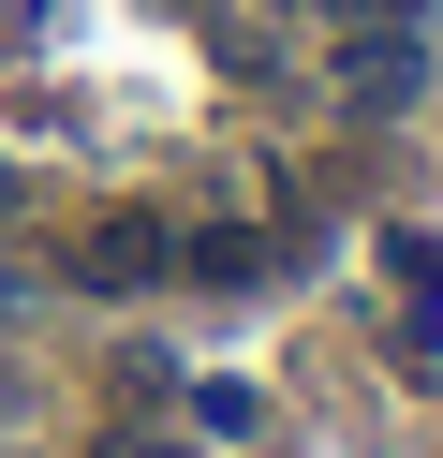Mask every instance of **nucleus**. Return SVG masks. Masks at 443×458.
<instances>
[{
    "instance_id": "nucleus-2",
    "label": "nucleus",
    "mask_w": 443,
    "mask_h": 458,
    "mask_svg": "<svg viewBox=\"0 0 443 458\" xmlns=\"http://www.w3.org/2000/svg\"><path fill=\"white\" fill-rule=\"evenodd\" d=\"M74 267H89V281H148V267H163V222H104Z\"/></svg>"
},
{
    "instance_id": "nucleus-1",
    "label": "nucleus",
    "mask_w": 443,
    "mask_h": 458,
    "mask_svg": "<svg viewBox=\"0 0 443 458\" xmlns=\"http://www.w3.org/2000/svg\"><path fill=\"white\" fill-rule=\"evenodd\" d=\"M340 89H354V104H413V30H384V15H370V30L340 45Z\"/></svg>"
},
{
    "instance_id": "nucleus-3",
    "label": "nucleus",
    "mask_w": 443,
    "mask_h": 458,
    "mask_svg": "<svg viewBox=\"0 0 443 458\" xmlns=\"http://www.w3.org/2000/svg\"><path fill=\"white\" fill-rule=\"evenodd\" d=\"M340 15H413V0H340Z\"/></svg>"
}]
</instances>
